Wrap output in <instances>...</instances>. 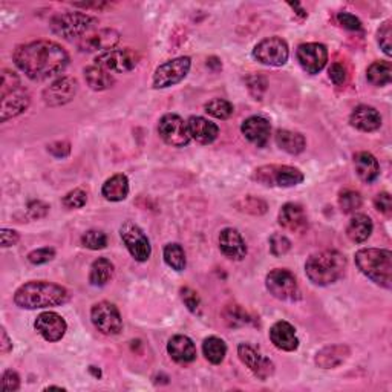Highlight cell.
Returning a JSON list of instances; mask_svg holds the SVG:
<instances>
[{"instance_id":"e575fe53","label":"cell","mask_w":392,"mask_h":392,"mask_svg":"<svg viewBox=\"0 0 392 392\" xmlns=\"http://www.w3.org/2000/svg\"><path fill=\"white\" fill-rule=\"evenodd\" d=\"M223 318H224V322L227 323V327L230 328H241L253 322L252 315L248 314L241 305H236V303L227 305L223 311Z\"/></svg>"},{"instance_id":"52a82bcc","label":"cell","mask_w":392,"mask_h":392,"mask_svg":"<svg viewBox=\"0 0 392 392\" xmlns=\"http://www.w3.org/2000/svg\"><path fill=\"white\" fill-rule=\"evenodd\" d=\"M265 286L273 298L279 301L296 302L302 298L299 284L290 270L276 269L270 271L265 277Z\"/></svg>"},{"instance_id":"7c38bea8","label":"cell","mask_w":392,"mask_h":392,"mask_svg":"<svg viewBox=\"0 0 392 392\" xmlns=\"http://www.w3.org/2000/svg\"><path fill=\"white\" fill-rule=\"evenodd\" d=\"M158 133L162 141L172 147H184L192 140L187 123L177 113H167L159 120Z\"/></svg>"},{"instance_id":"ba28073f","label":"cell","mask_w":392,"mask_h":392,"mask_svg":"<svg viewBox=\"0 0 392 392\" xmlns=\"http://www.w3.org/2000/svg\"><path fill=\"white\" fill-rule=\"evenodd\" d=\"M120 236L130 256L138 262H146L152 254V245L146 233L135 223L124 221L120 227Z\"/></svg>"},{"instance_id":"e0dca14e","label":"cell","mask_w":392,"mask_h":392,"mask_svg":"<svg viewBox=\"0 0 392 392\" xmlns=\"http://www.w3.org/2000/svg\"><path fill=\"white\" fill-rule=\"evenodd\" d=\"M35 331L47 342H59L63 339L68 330V323L62 318L60 314L54 311H45L37 315L34 322Z\"/></svg>"},{"instance_id":"9a60e30c","label":"cell","mask_w":392,"mask_h":392,"mask_svg":"<svg viewBox=\"0 0 392 392\" xmlns=\"http://www.w3.org/2000/svg\"><path fill=\"white\" fill-rule=\"evenodd\" d=\"M298 62L308 74H319L328 62L327 46L322 43H302L298 47Z\"/></svg>"},{"instance_id":"d6986e66","label":"cell","mask_w":392,"mask_h":392,"mask_svg":"<svg viewBox=\"0 0 392 392\" xmlns=\"http://www.w3.org/2000/svg\"><path fill=\"white\" fill-rule=\"evenodd\" d=\"M277 221H279L282 228L293 233H303L308 227L307 213H305V210L301 204L296 203H286L281 208Z\"/></svg>"},{"instance_id":"ee69618b","label":"cell","mask_w":392,"mask_h":392,"mask_svg":"<svg viewBox=\"0 0 392 392\" xmlns=\"http://www.w3.org/2000/svg\"><path fill=\"white\" fill-rule=\"evenodd\" d=\"M181 299H183L184 305L187 307V310L194 314H199L201 311V299L195 290L189 289V286H183V289L179 290Z\"/></svg>"},{"instance_id":"44dd1931","label":"cell","mask_w":392,"mask_h":392,"mask_svg":"<svg viewBox=\"0 0 392 392\" xmlns=\"http://www.w3.org/2000/svg\"><path fill=\"white\" fill-rule=\"evenodd\" d=\"M219 250L232 261H242L247 254V245L236 228L227 227L219 233Z\"/></svg>"},{"instance_id":"4316f807","label":"cell","mask_w":392,"mask_h":392,"mask_svg":"<svg viewBox=\"0 0 392 392\" xmlns=\"http://www.w3.org/2000/svg\"><path fill=\"white\" fill-rule=\"evenodd\" d=\"M349 348L347 345H330L315 354V365L322 369H332L340 366L349 357Z\"/></svg>"},{"instance_id":"8992f818","label":"cell","mask_w":392,"mask_h":392,"mask_svg":"<svg viewBox=\"0 0 392 392\" xmlns=\"http://www.w3.org/2000/svg\"><path fill=\"white\" fill-rule=\"evenodd\" d=\"M253 179L264 186L271 187H294L303 181V174L298 167L291 166H262L254 170Z\"/></svg>"},{"instance_id":"ffe728a7","label":"cell","mask_w":392,"mask_h":392,"mask_svg":"<svg viewBox=\"0 0 392 392\" xmlns=\"http://www.w3.org/2000/svg\"><path fill=\"white\" fill-rule=\"evenodd\" d=\"M241 132H242V135L256 147H265L270 141L271 126H270L269 120H265L264 117L254 116V117L247 118L242 123Z\"/></svg>"},{"instance_id":"cb8c5ba5","label":"cell","mask_w":392,"mask_h":392,"mask_svg":"<svg viewBox=\"0 0 392 392\" xmlns=\"http://www.w3.org/2000/svg\"><path fill=\"white\" fill-rule=\"evenodd\" d=\"M349 123L352 128L362 132H374L381 126V117L376 108L368 104H360L351 112Z\"/></svg>"},{"instance_id":"db71d44e","label":"cell","mask_w":392,"mask_h":392,"mask_svg":"<svg viewBox=\"0 0 392 392\" xmlns=\"http://www.w3.org/2000/svg\"><path fill=\"white\" fill-rule=\"evenodd\" d=\"M47 212H50V206L42 203V201H33V203H30V206H28V213H30L33 219L45 218Z\"/></svg>"},{"instance_id":"4dcf8cb0","label":"cell","mask_w":392,"mask_h":392,"mask_svg":"<svg viewBox=\"0 0 392 392\" xmlns=\"http://www.w3.org/2000/svg\"><path fill=\"white\" fill-rule=\"evenodd\" d=\"M372 228H374V224H372L371 218L368 215H362V213L354 215L347 227V236L352 242L362 244L371 236Z\"/></svg>"},{"instance_id":"f35d334b","label":"cell","mask_w":392,"mask_h":392,"mask_svg":"<svg viewBox=\"0 0 392 392\" xmlns=\"http://www.w3.org/2000/svg\"><path fill=\"white\" fill-rule=\"evenodd\" d=\"M204 109H206V112L208 113V116H212L218 120L230 118L233 116V112H235L233 104L230 101L223 100V99L210 100L208 103H206Z\"/></svg>"},{"instance_id":"c3c4849f","label":"cell","mask_w":392,"mask_h":392,"mask_svg":"<svg viewBox=\"0 0 392 392\" xmlns=\"http://www.w3.org/2000/svg\"><path fill=\"white\" fill-rule=\"evenodd\" d=\"M0 388H2L4 392L18 391V388H21V377H18L17 372L13 369L5 371L2 380H0Z\"/></svg>"},{"instance_id":"d4e9b609","label":"cell","mask_w":392,"mask_h":392,"mask_svg":"<svg viewBox=\"0 0 392 392\" xmlns=\"http://www.w3.org/2000/svg\"><path fill=\"white\" fill-rule=\"evenodd\" d=\"M189 133L199 145H212L219 135V128L204 117H190L187 121Z\"/></svg>"},{"instance_id":"681fc988","label":"cell","mask_w":392,"mask_h":392,"mask_svg":"<svg viewBox=\"0 0 392 392\" xmlns=\"http://www.w3.org/2000/svg\"><path fill=\"white\" fill-rule=\"evenodd\" d=\"M328 75L331 82L336 84V86H342L347 83V79H348V72H347V68L343 66L342 63H332L328 69Z\"/></svg>"},{"instance_id":"60d3db41","label":"cell","mask_w":392,"mask_h":392,"mask_svg":"<svg viewBox=\"0 0 392 392\" xmlns=\"http://www.w3.org/2000/svg\"><path fill=\"white\" fill-rule=\"evenodd\" d=\"M290 248H291V242L285 235H281V233L271 235V237H270V252H271L273 256L281 257V256L289 253Z\"/></svg>"},{"instance_id":"d6a6232c","label":"cell","mask_w":392,"mask_h":392,"mask_svg":"<svg viewBox=\"0 0 392 392\" xmlns=\"http://www.w3.org/2000/svg\"><path fill=\"white\" fill-rule=\"evenodd\" d=\"M113 276V264L106 259V257H99L97 261H94L91 265L89 273V282L94 286H104Z\"/></svg>"},{"instance_id":"1f68e13d","label":"cell","mask_w":392,"mask_h":392,"mask_svg":"<svg viewBox=\"0 0 392 392\" xmlns=\"http://www.w3.org/2000/svg\"><path fill=\"white\" fill-rule=\"evenodd\" d=\"M84 80L94 91H106L112 88L113 82H116L109 71L100 68L97 65L88 66V68L84 69Z\"/></svg>"},{"instance_id":"277c9868","label":"cell","mask_w":392,"mask_h":392,"mask_svg":"<svg viewBox=\"0 0 392 392\" xmlns=\"http://www.w3.org/2000/svg\"><path fill=\"white\" fill-rule=\"evenodd\" d=\"M359 270L376 285L392 289V253L385 248H362L356 253Z\"/></svg>"},{"instance_id":"f6af8a7d","label":"cell","mask_w":392,"mask_h":392,"mask_svg":"<svg viewBox=\"0 0 392 392\" xmlns=\"http://www.w3.org/2000/svg\"><path fill=\"white\" fill-rule=\"evenodd\" d=\"M55 257V250L51 247H43V248H37V250H33L30 254H28V261H30L33 265H42L52 261Z\"/></svg>"},{"instance_id":"11a10c76","label":"cell","mask_w":392,"mask_h":392,"mask_svg":"<svg viewBox=\"0 0 392 392\" xmlns=\"http://www.w3.org/2000/svg\"><path fill=\"white\" fill-rule=\"evenodd\" d=\"M18 239H21V236H18L16 230H11V228H2V232H0V241H2L4 248L16 245Z\"/></svg>"},{"instance_id":"7402d4cb","label":"cell","mask_w":392,"mask_h":392,"mask_svg":"<svg viewBox=\"0 0 392 392\" xmlns=\"http://www.w3.org/2000/svg\"><path fill=\"white\" fill-rule=\"evenodd\" d=\"M270 340L273 345L281 349L291 352L299 348V339L296 336V330L291 323L281 320L276 322L270 330Z\"/></svg>"},{"instance_id":"ab89813d","label":"cell","mask_w":392,"mask_h":392,"mask_svg":"<svg viewBox=\"0 0 392 392\" xmlns=\"http://www.w3.org/2000/svg\"><path fill=\"white\" fill-rule=\"evenodd\" d=\"M82 245L89 250H103L108 245V236L101 230H89L82 236Z\"/></svg>"},{"instance_id":"6f0895ef","label":"cell","mask_w":392,"mask_h":392,"mask_svg":"<svg viewBox=\"0 0 392 392\" xmlns=\"http://www.w3.org/2000/svg\"><path fill=\"white\" fill-rule=\"evenodd\" d=\"M47 389H59V391H62L63 388H62V386H47L46 391H47Z\"/></svg>"},{"instance_id":"83f0119b","label":"cell","mask_w":392,"mask_h":392,"mask_svg":"<svg viewBox=\"0 0 392 392\" xmlns=\"http://www.w3.org/2000/svg\"><path fill=\"white\" fill-rule=\"evenodd\" d=\"M354 167L363 183H372L380 175V164L377 158L369 152H359L354 155Z\"/></svg>"},{"instance_id":"ac0fdd59","label":"cell","mask_w":392,"mask_h":392,"mask_svg":"<svg viewBox=\"0 0 392 392\" xmlns=\"http://www.w3.org/2000/svg\"><path fill=\"white\" fill-rule=\"evenodd\" d=\"M120 42V34L116 30H100L89 35H84L79 42V50L83 52H106L113 50V46Z\"/></svg>"},{"instance_id":"7dc6e473","label":"cell","mask_w":392,"mask_h":392,"mask_svg":"<svg viewBox=\"0 0 392 392\" xmlns=\"http://www.w3.org/2000/svg\"><path fill=\"white\" fill-rule=\"evenodd\" d=\"M239 207H241L244 212L252 215H264L267 212V204L262 199L254 196H247L245 199H242V203L239 204Z\"/></svg>"},{"instance_id":"816d5d0a","label":"cell","mask_w":392,"mask_h":392,"mask_svg":"<svg viewBox=\"0 0 392 392\" xmlns=\"http://www.w3.org/2000/svg\"><path fill=\"white\" fill-rule=\"evenodd\" d=\"M374 206L381 215H385L388 218L392 215V199H391L389 194H386V192L379 194L374 198Z\"/></svg>"},{"instance_id":"8d00e7d4","label":"cell","mask_w":392,"mask_h":392,"mask_svg":"<svg viewBox=\"0 0 392 392\" xmlns=\"http://www.w3.org/2000/svg\"><path fill=\"white\" fill-rule=\"evenodd\" d=\"M164 261L175 271H183L186 269V253L179 244H167L164 247Z\"/></svg>"},{"instance_id":"f1b7e54d","label":"cell","mask_w":392,"mask_h":392,"mask_svg":"<svg viewBox=\"0 0 392 392\" xmlns=\"http://www.w3.org/2000/svg\"><path fill=\"white\" fill-rule=\"evenodd\" d=\"M101 195L112 203H120L129 195V179L126 175L117 174L104 181L101 187Z\"/></svg>"},{"instance_id":"b9f144b4","label":"cell","mask_w":392,"mask_h":392,"mask_svg":"<svg viewBox=\"0 0 392 392\" xmlns=\"http://www.w3.org/2000/svg\"><path fill=\"white\" fill-rule=\"evenodd\" d=\"M18 86H21V79L17 77V74L9 69H4L2 84H0V97H5V95L17 91Z\"/></svg>"},{"instance_id":"9f6ffc18","label":"cell","mask_w":392,"mask_h":392,"mask_svg":"<svg viewBox=\"0 0 392 392\" xmlns=\"http://www.w3.org/2000/svg\"><path fill=\"white\" fill-rule=\"evenodd\" d=\"M0 336H2V342H0V351H2V354H8L9 351L13 349V342H11V339L8 337V332H6L5 328H2Z\"/></svg>"},{"instance_id":"7a4b0ae2","label":"cell","mask_w":392,"mask_h":392,"mask_svg":"<svg viewBox=\"0 0 392 392\" xmlns=\"http://www.w3.org/2000/svg\"><path fill=\"white\" fill-rule=\"evenodd\" d=\"M68 301L69 293L65 286L46 281L28 282L14 294V303L23 310L60 307Z\"/></svg>"},{"instance_id":"8fae6325","label":"cell","mask_w":392,"mask_h":392,"mask_svg":"<svg viewBox=\"0 0 392 392\" xmlns=\"http://www.w3.org/2000/svg\"><path fill=\"white\" fill-rule=\"evenodd\" d=\"M91 320L94 327L104 336H117L123 330V319L118 308L111 302H99L91 310Z\"/></svg>"},{"instance_id":"836d02e7","label":"cell","mask_w":392,"mask_h":392,"mask_svg":"<svg viewBox=\"0 0 392 392\" xmlns=\"http://www.w3.org/2000/svg\"><path fill=\"white\" fill-rule=\"evenodd\" d=\"M366 79L371 84L386 86L392 82V66L389 62H374L369 65L366 71Z\"/></svg>"},{"instance_id":"5bb4252c","label":"cell","mask_w":392,"mask_h":392,"mask_svg":"<svg viewBox=\"0 0 392 392\" xmlns=\"http://www.w3.org/2000/svg\"><path fill=\"white\" fill-rule=\"evenodd\" d=\"M237 356L259 380H267L274 374V363L248 343H241L237 347Z\"/></svg>"},{"instance_id":"f5cc1de1","label":"cell","mask_w":392,"mask_h":392,"mask_svg":"<svg viewBox=\"0 0 392 392\" xmlns=\"http://www.w3.org/2000/svg\"><path fill=\"white\" fill-rule=\"evenodd\" d=\"M47 152L55 158H65L69 155L71 152V145L68 141H57L52 142V145L47 146Z\"/></svg>"},{"instance_id":"7bdbcfd3","label":"cell","mask_w":392,"mask_h":392,"mask_svg":"<svg viewBox=\"0 0 392 392\" xmlns=\"http://www.w3.org/2000/svg\"><path fill=\"white\" fill-rule=\"evenodd\" d=\"M88 203V195L82 189H74L63 198V206L66 208H82Z\"/></svg>"},{"instance_id":"30bf717a","label":"cell","mask_w":392,"mask_h":392,"mask_svg":"<svg viewBox=\"0 0 392 392\" xmlns=\"http://www.w3.org/2000/svg\"><path fill=\"white\" fill-rule=\"evenodd\" d=\"M140 55L137 51L130 47H123V50H109L95 57V65L109 72H130L138 66Z\"/></svg>"},{"instance_id":"74e56055","label":"cell","mask_w":392,"mask_h":392,"mask_svg":"<svg viewBox=\"0 0 392 392\" xmlns=\"http://www.w3.org/2000/svg\"><path fill=\"white\" fill-rule=\"evenodd\" d=\"M362 204H363L362 195L359 192H356V190L345 189L339 194V207L343 213H347V215L356 213L357 210L362 207Z\"/></svg>"},{"instance_id":"484cf974","label":"cell","mask_w":392,"mask_h":392,"mask_svg":"<svg viewBox=\"0 0 392 392\" xmlns=\"http://www.w3.org/2000/svg\"><path fill=\"white\" fill-rule=\"evenodd\" d=\"M167 352L172 360L181 363V365L192 363L196 359L195 343L192 342V339H189L187 336H181V334L179 336H174L169 340Z\"/></svg>"},{"instance_id":"bcb514c9","label":"cell","mask_w":392,"mask_h":392,"mask_svg":"<svg viewBox=\"0 0 392 392\" xmlns=\"http://www.w3.org/2000/svg\"><path fill=\"white\" fill-rule=\"evenodd\" d=\"M391 37H392V25L391 21H386L383 25L380 26V30L377 33V40L381 50L386 55L392 54V43H391Z\"/></svg>"},{"instance_id":"2e32d148","label":"cell","mask_w":392,"mask_h":392,"mask_svg":"<svg viewBox=\"0 0 392 392\" xmlns=\"http://www.w3.org/2000/svg\"><path fill=\"white\" fill-rule=\"evenodd\" d=\"M77 89V80H74L72 77H60L43 91V101L46 106L51 108L63 106V104L69 103L75 97Z\"/></svg>"},{"instance_id":"f907efd6","label":"cell","mask_w":392,"mask_h":392,"mask_svg":"<svg viewBox=\"0 0 392 392\" xmlns=\"http://www.w3.org/2000/svg\"><path fill=\"white\" fill-rule=\"evenodd\" d=\"M337 22L343 28H345V30H349V31H360L362 30L360 18L354 16V14H351V13H347V11L337 14Z\"/></svg>"},{"instance_id":"d590c367","label":"cell","mask_w":392,"mask_h":392,"mask_svg":"<svg viewBox=\"0 0 392 392\" xmlns=\"http://www.w3.org/2000/svg\"><path fill=\"white\" fill-rule=\"evenodd\" d=\"M203 352H204V357L210 363H213V365H219V363H223L225 359L227 345H225V342L219 337H215V336L207 337L203 343Z\"/></svg>"},{"instance_id":"603a6c76","label":"cell","mask_w":392,"mask_h":392,"mask_svg":"<svg viewBox=\"0 0 392 392\" xmlns=\"http://www.w3.org/2000/svg\"><path fill=\"white\" fill-rule=\"evenodd\" d=\"M30 94L22 89L5 95V97H2V108H0V121L5 123L9 118L21 116L30 106Z\"/></svg>"},{"instance_id":"4fadbf2b","label":"cell","mask_w":392,"mask_h":392,"mask_svg":"<svg viewBox=\"0 0 392 392\" xmlns=\"http://www.w3.org/2000/svg\"><path fill=\"white\" fill-rule=\"evenodd\" d=\"M253 57L262 65L284 66L290 57L289 45L281 37H269L254 46Z\"/></svg>"},{"instance_id":"f546056e","label":"cell","mask_w":392,"mask_h":392,"mask_svg":"<svg viewBox=\"0 0 392 392\" xmlns=\"http://www.w3.org/2000/svg\"><path fill=\"white\" fill-rule=\"evenodd\" d=\"M276 145L290 155H299L307 147L305 137L299 132L293 130H277L276 132Z\"/></svg>"},{"instance_id":"3957f363","label":"cell","mask_w":392,"mask_h":392,"mask_svg":"<svg viewBox=\"0 0 392 392\" xmlns=\"http://www.w3.org/2000/svg\"><path fill=\"white\" fill-rule=\"evenodd\" d=\"M347 270V257L337 250H323L311 254L305 262L308 279L319 286L337 282Z\"/></svg>"},{"instance_id":"6da1fadb","label":"cell","mask_w":392,"mask_h":392,"mask_svg":"<svg viewBox=\"0 0 392 392\" xmlns=\"http://www.w3.org/2000/svg\"><path fill=\"white\" fill-rule=\"evenodd\" d=\"M13 60L28 79L43 82L62 74L69 65V55L59 43L37 40L17 46Z\"/></svg>"},{"instance_id":"9c48e42d","label":"cell","mask_w":392,"mask_h":392,"mask_svg":"<svg viewBox=\"0 0 392 392\" xmlns=\"http://www.w3.org/2000/svg\"><path fill=\"white\" fill-rule=\"evenodd\" d=\"M192 60L190 57H178V59L169 60L159 65L154 74V88L155 89H166L170 86H175L183 82L187 74L190 72Z\"/></svg>"},{"instance_id":"5b68a950","label":"cell","mask_w":392,"mask_h":392,"mask_svg":"<svg viewBox=\"0 0 392 392\" xmlns=\"http://www.w3.org/2000/svg\"><path fill=\"white\" fill-rule=\"evenodd\" d=\"M97 23L99 21L95 17L86 13L75 11L54 16L50 22V28L55 35H59L66 40H72L83 39L92 28L97 26Z\"/></svg>"}]
</instances>
